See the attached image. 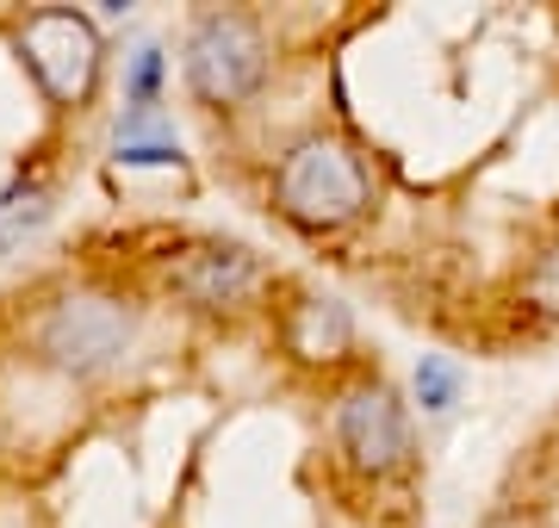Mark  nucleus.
I'll return each instance as SVG.
<instances>
[{
    "instance_id": "obj_1",
    "label": "nucleus",
    "mask_w": 559,
    "mask_h": 528,
    "mask_svg": "<svg viewBox=\"0 0 559 528\" xmlns=\"http://www.w3.org/2000/svg\"><path fill=\"white\" fill-rule=\"evenodd\" d=\"M274 200L305 230H342L367 205V168L336 137H299L274 168Z\"/></svg>"
},
{
    "instance_id": "obj_8",
    "label": "nucleus",
    "mask_w": 559,
    "mask_h": 528,
    "mask_svg": "<svg viewBox=\"0 0 559 528\" xmlns=\"http://www.w3.org/2000/svg\"><path fill=\"white\" fill-rule=\"evenodd\" d=\"M348 336H355V324H348V311L336 299H305L293 311V324H286V343L305 361H336L342 348H348Z\"/></svg>"
},
{
    "instance_id": "obj_10",
    "label": "nucleus",
    "mask_w": 559,
    "mask_h": 528,
    "mask_svg": "<svg viewBox=\"0 0 559 528\" xmlns=\"http://www.w3.org/2000/svg\"><path fill=\"white\" fill-rule=\"evenodd\" d=\"M156 87H162V50L156 44H143L131 69H124V100L131 106H156Z\"/></svg>"
},
{
    "instance_id": "obj_2",
    "label": "nucleus",
    "mask_w": 559,
    "mask_h": 528,
    "mask_svg": "<svg viewBox=\"0 0 559 528\" xmlns=\"http://www.w3.org/2000/svg\"><path fill=\"white\" fill-rule=\"evenodd\" d=\"M180 69L205 106H242L267 82V38L249 13H200L187 32Z\"/></svg>"
},
{
    "instance_id": "obj_9",
    "label": "nucleus",
    "mask_w": 559,
    "mask_h": 528,
    "mask_svg": "<svg viewBox=\"0 0 559 528\" xmlns=\"http://www.w3.org/2000/svg\"><path fill=\"white\" fill-rule=\"evenodd\" d=\"M50 212H57V200H50L44 181H13L0 193V249H20L25 237H38Z\"/></svg>"
},
{
    "instance_id": "obj_11",
    "label": "nucleus",
    "mask_w": 559,
    "mask_h": 528,
    "mask_svg": "<svg viewBox=\"0 0 559 528\" xmlns=\"http://www.w3.org/2000/svg\"><path fill=\"white\" fill-rule=\"evenodd\" d=\"M454 392H460V373L448 361H436V355H423V367H417V398H423V410H448L454 405Z\"/></svg>"
},
{
    "instance_id": "obj_4",
    "label": "nucleus",
    "mask_w": 559,
    "mask_h": 528,
    "mask_svg": "<svg viewBox=\"0 0 559 528\" xmlns=\"http://www.w3.org/2000/svg\"><path fill=\"white\" fill-rule=\"evenodd\" d=\"M20 57L44 87V100L81 106L100 82V25L75 7H38L20 25Z\"/></svg>"
},
{
    "instance_id": "obj_6",
    "label": "nucleus",
    "mask_w": 559,
    "mask_h": 528,
    "mask_svg": "<svg viewBox=\"0 0 559 528\" xmlns=\"http://www.w3.org/2000/svg\"><path fill=\"white\" fill-rule=\"evenodd\" d=\"M255 280H261V267L242 243H200V249H180L168 262V286L187 305H205V311L242 305L255 292Z\"/></svg>"
},
{
    "instance_id": "obj_3",
    "label": "nucleus",
    "mask_w": 559,
    "mask_h": 528,
    "mask_svg": "<svg viewBox=\"0 0 559 528\" xmlns=\"http://www.w3.org/2000/svg\"><path fill=\"white\" fill-rule=\"evenodd\" d=\"M138 336V311L112 292H69L38 317V355L62 373H106Z\"/></svg>"
},
{
    "instance_id": "obj_12",
    "label": "nucleus",
    "mask_w": 559,
    "mask_h": 528,
    "mask_svg": "<svg viewBox=\"0 0 559 528\" xmlns=\"http://www.w3.org/2000/svg\"><path fill=\"white\" fill-rule=\"evenodd\" d=\"M528 299H535L540 311H559V249H547L535 262V274H528Z\"/></svg>"
},
{
    "instance_id": "obj_7",
    "label": "nucleus",
    "mask_w": 559,
    "mask_h": 528,
    "mask_svg": "<svg viewBox=\"0 0 559 528\" xmlns=\"http://www.w3.org/2000/svg\"><path fill=\"white\" fill-rule=\"evenodd\" d=\"M112 156H119V163H138V168L175 163L180 156L175 119H168L162 106H124L119 124H112Z\"/></svg>"
},
{
    "instance_id": "obj_5",
    "label": "nucleus",
    "mask_w": 559,
    "mask_h": 528,
    "mask_svg": "<svg viewBox=\"0 0 559 528\" xmlns=\"http://www.w3.org/2000/svg\"><path fill=\"white\" fill-rule=\"evenodd\" d=\"M336 442L360 472H392L411 454V417H404L399 392L380 380L355 386L336 410Z\"/></svg>"
}]
</instances>
